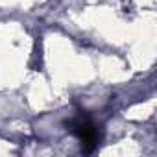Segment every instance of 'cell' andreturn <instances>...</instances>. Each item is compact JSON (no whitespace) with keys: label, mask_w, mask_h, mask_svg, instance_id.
<instances>
[{"label":"cell","mask_w":157,"mask_h":157,"mask_svg":"<svg viewBox=\"0 0 157 157\" xmlns=\"http://www.w3.org/2000/svg\"><path fill=\"white\" fill-rule=\"evenodd\" d=\"M78 140H80L83 151L91 153L102 140V131L100 128L96 126V122L93 118H89L87 115H78L74 117L70 122H68V128H67Z\"/></svg>","instance_id":"cell-1"}]
</instances>
